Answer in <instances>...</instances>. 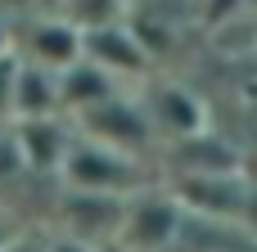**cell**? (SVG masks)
<instances>
[{"label": "cell", "instance_id": "obj_14", "mask_svg": "<svg viewBox=\"0 0 257 252\" xmlns=\"http://www.w3.org/2000/svg\"><path fill=\"white\" fill-rule=\"evenodd\" d=\"M45 252H99V248L86 243V239H77V234H68V230H54L45 239Z\"/></svg>", "mask_w": 257, "mask_h": 252}, {"label": "cell", "instance_id": "obj_7", "mask_svg": "<svg viewBox=\"0 0 257 252\" xmlns=\"http://www.w3.org/2000/svg\"><path fill=\"white\" fill-rule=\"evenodd\" d=\"M122 194H90V189H68L59 203V230L86 239V243H117L122 225Z\"/></svg>", "mask_w": 257, "mask_h": 252}, {"label": "cell", "instance_id": "obj_13", "mask_svg": "<svg viewBox=\"0 0 257 252\" xmlns=\"http://www.w3.org/2000/svg\"><path fill=\"white\" fill-rule=\"evenodd\" d=\"M45 239L50 234H41V230H14L0 243V252H45Z\"/></svg>", "mask_w": 257, "mask_h": 252}, {"label": "cell", "instance_id": "obj_1", "mask_svg": "<svg viewBox=\"0 0 257 252\" xmlns=\"http://www.w3.org/2000/svg\"><path fill=\"white\" fill-rule=\"evenodd\" d=\"M59 180L68 189H90V194H136L145 189V167H140V153H126V149H113L95 135H81L72 140L68 158H63V171Z\"/></svg>", "mask_w": 257, "mask_h": 252}, {"label": "cell", "instance_id": "obj_10", "mask_svg": "<svg viewBox=\"0 0 257 252\" xmlns=\"http://www.w3.org/2000/svg\"><path fill=\"white\" fill-rule=\"evenodd\" d=\"M45 113H63L59 72L18 54V72H14V117H45Z\"/></svg>", "mask_w": 257, "mask_h": 252}, {"label": "cell", "instance_id": "obj_4", "mask_svg": "<svg viewBox=\"0 0 257 252\" xmlns=\"http://www.w3.org/2000/svg\"><path fill=\"white\" fill-rule=\"evenodd\" d=\"M140 104H145V117H149L154 135H158V140H167V144H176V140H185V135L208 131V108H203V99H199L190 86L154 81V86L140 95Z\"/></svg>", "mask_w": 257, "mask_h": 252}, {"label": "cell", "instance_id": "obj_19", "mask_svg": "<svg viewBox=\"0 0 257 252\" xmlns=\"http://www.w3.org/2000/svg\"><path fill=\"white\" fill-rule=\"evenodd\" d=\"M122 5H126V9H136V5H140V0H122Z\"/></svg>", "mask_w": 257, "mask_h": 252}, {"label": "cell", "instance_id": "obj_9", "mask_svg": "<svg viewBox=\"0 0 257 252\" xmlns=\"http://www.w3.org/2000/svg\"><path fill=\"white\" fill-rule=\"evenodd\" d=\"M108 95H117V77L108 68H99L95 59H86V54L59 72V99H63V113H72V117L104 104Z\"/></svg>", "mask_w": 257, "mask_h": 252}, {"label": "cell", "instance_id": "obj_12", "mask_svg": "<svg viewBox=\"0 0 257 252\" xmlns=\"http://www.w3.org/2000/svg\"><path fill=\"white\" fill-rule=\"evenodd\" d=\"M14 72H18V50H0V122H14Z\"/></svg>", "mask_w": 257, "mask_h": 252}, {"label": "cell", "instance_id": "obj_18", "mask_svg": "<svg viewBox=\"0 0 257 252\" xmlns=\"http://www.w3.org/2000/svg\"><path fill=\"white\" fill-rule=\"evenodd\" d=\"M14 230H18V225H14V216H9V212H0V243H5Z\"/></svg>", "mask_w": 257, "mask_h": 252}, {"label": "cell", "instance_id": "obj_3", "mask_svg": "<svg viewBox=\"0 0 257 252\" xmlns=\"http://www.w3.org/2000/svg\"><path fill=\"white\" fill-rule=\"evenodd\" d=\"M72 122H77L81 135H95V140H104V144H113V149H126V153H145V149L158 140L154 126H149V117H145V104H140V99H126L122 90L108 95L104 104L77 113Z\"/></svg>", "mask_w": 257, "mask_h": 252}, {"label": "cell", "instance_id": "obj_11", "mask_svg": "<svg viewBox=\"0 0 257 252\" xmlns=\"http://www.w3.org/2000/svg\"><path fill=\"white\" fill-rule=\"evenodd\" d=\"M126 14H131V9H126L122 0H68V5H63V18H68L72 27H81V32L104 27V23L126 18Z\"/></svg>", "mask_w": 257, "mask_h": 252}, {"label": "cell", "instance_id": "obj_16", "mask_svg": "<svg viewBox=\"0 0 257 252\" xmlns=\"http://www.w3.org/2000/svg\"><path fill=\"white\" fill-rule=\"evenodd\" d=\"M68 0H36V14H63Z\"/></svg>", "mask_w": 257, "mask_h": 252}, {"label": "cell", "instance_id": "obj_8", "mask_svg": "<svg viewBox=\"0 0 257 252\" xmlns=\"http://www.w3.org/2000/svg\"><path fill=\"white\" fill-rule=\"evenodd\" d=\"M81 45H86V59H95L99 68H108L117 81H122V77H145V72H149V54H154V50H149L145 36H140L131 23H122V18L81 32Z\"/></svg>", "mask_w": 257, "mask_h": 252}, {"label": "cell", "instance_id": "obj_17", "mask_svg": "<svg viewBox=\"0 0 257 252\" xmlns=\"http://www.w3.org/2000/svg\"><path fill=\"white\" fill-rule=\"evenodd\" d=\"M14 45V27H9V18L0 14V50H9Z\"/></svg>", "mask_w": 257, "mask_h": 252}, {"label": "cell", "instance_id": "obj_6", "mask_svg": "<svg viewBox=\"0 0 257 252\" xmlns=\"http://www.w3.org/2000/svg\"><path fill=\"white\" fill-rule=\"evenodd\" d=\"M14 50L32 63H45L54 72H63L68 63H77L86 54L81 45V27H72L63 14H36V18H23L18 36H14Z\"/></svg>", "mask_w": 257, "mask_h": 252}, {"label": "cell", "instance_id": "obj_5", "mask_svg": "<svg viewBox=\"0 0 257 252\" xmlns=\"http://www.w3.org/2000/svg\"><path fill=\"white\" fill-rule=\"evenodd\" d=\"M14 140L23 153V171L27 176H59L63 158L77 140V126L63 122V113H45V117H14Z\"/></svg>", "mask_w": 257, "mask_h": 252}, {"label": "cell", "instance_id": "obj_2", "mask_svg": "<svg viewBox=\"0 0 257 252\" xmlns=\"http://www.w3.org/2000/svg\"><path fill=\"white\" fill-rule=\"evenodd\" d=\"M181 221H185V203L181 194H163V189H136L122 203V225H117V243L122 252H167L181 239Z\"/></svg>", "mask_w": 257, "mask_h": 252}, {"label": "cell", "instance_id": "obj_15", "mask_svg": "<svg viewBox=\"0 0 257 252\" xmlns=\"http://www.w3.org/2000/svg\"><path fill=\"white\" fill-rule=\"evenodd\" d=\"M32 9H36V0H0V14L9 23H18V14H32Z\"/></svg>", "mask_w": 257, "mask_h": 252}]
</instances>
